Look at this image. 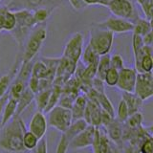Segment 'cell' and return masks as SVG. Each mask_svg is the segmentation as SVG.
<instances>
[{
    "label": "cell",
    "instance_id": "44dd1931",
    "mask_svg": "<svg viewBox=\"0 0 153 153\" xmlns=\"http://www.w3.org/2000/svg\"><path fill=\"white\" fill-rule=\"evenodd\" d=\"M104 128L109 140H112L116 143H119L121 141H123V123L117 121L115 118Z\"/></svg>",
    "mask_w": 153,
    "mask_h": 153
},
{
    "label": "cell",
    "instance_id": "4316f807",
    "mask_svg": "<svg viewBox=\"0 0 153 153\" xmlns=\"http://www.w3.org/2000/svg\"><path fill=\"white\" fill-rule=\"evenodd\" d=\"M53 87V86H52ZM52 87L46 90H42L35 94V99H33V102H36V106L37 108V111L44 113V110L49 102V98L51 95V91Z\"/></svg>",
    "mask_w": 153,
    "mask_h": 153
},
{
    "label": "cell",
    "instance_id": "8d00e7d4",
    "mask_svg": "<svg viewBox=\"0 0 153 153\" xmlns=\"http://www.w3.org/2000/svg\"><path fill=\"white\" fill-rule=\"evenodd\" d=\"M129 117V113H128V109L126 107V103L123 100H121V102L118 104V109H117V118L116 120L119 121L120 123H124L126 122V120Z\"/></svg>",
    "mask_w": 153,
    "mask_h": 153
},
{
    "label": "cell",
    "instance_id": "d6a6232c",
    "mask_svg": "<svg viewBox=\"0 0 153 153\" xmlns=\"http://www.w3.org/2000/svg\"><path fill=\"white\" fill-rule=\"evenodd\" d=\"M126 126L128 129H131V130H137V129L142 127V123H143V115L141 112H138L135 114H132L128 117L126 120Z\"/></svg>",
    "mask_w": 153,
    "mask_h": 153
},
{
    "label": "cell",
    "instance_id": "30bf717a",
    "mask_svg": "<svg viewBox=\"0 0 153 153\" xmlns=\"http://www.w3.org/2000/svg\"><path fill=\"white\" fill-rule=\"evenodd\" d=\"M143 102L150 99L153 95L152 73H137L134 92Z\"/></svg>",
    "mask_w": 153,
    "mask_h": 153
},
{
    "label": "cell",
    "instance_id": "bcb514c9",
    "mask_svg": "<svg viewBox=\"0 0 153 153\" xmlns=\"http://www.w3.org/2000/svg\"><path fill=\"white\" fill-rule=\"evenodd\" d=\"M143 44L146 46H152V41H153V36H152V32L146 33L143 36H142Z\"/></svg>",
    "mask_w": 153,
    "mask_h": 153
},
{
    "label": "cell",
    "instance_id": "836d02e7",
    "mask_svg": "<svg viewBox=\"0 0 153 153\" xmlns=\"http://www.w3.org/2000/svg\"><path fill=\"white\" fill-rule=\"evenodd\" d=\"M38 139L33 135V133H31L29 130L25 131V133L23 134V139H22V143H23V146L25 150H33L35 147L37 146L38 143Z\"/></svg>",
    "mask_w": 153,
    "mask_h": 153
},
{
    "label": "cell",
    "instance_id": "f35d334b",
    "mask_svg": "<svg viewBox=\"0 0 153 153\" xmlns=\"http://www.w3.org/2000/svg\"><path fill=\"white\" fill-rule=\"evenodd\" d=\"M123 59L121 55L114 54L110 56V68H114L118 71L123 68Z\"/></svg>",
    "mask_w": 153,
    "mask_h": 153
},
{
    "label": "cell",
    "instance_id": "7dc6e473",
    "mask_svg": "<svg viewBox=\"0 0 153 153\" xmlns=\"http://www.w3.org/2000/svg\"><path fill=\"white\" fill-rule=\"evenodd\" d=\"M8 99H9V94L5 95L4 97H2L1 99H0V117H1V115H2L3 108H4V106H5V104H6Z\"/></svg>",
    "mask_w": 153,
    "mask_h": 153
},
{
    "label": "cell",
    "instance_id": "ba28073f",
    "mask_svg": "<svg viewBox=\"0 0 153 153\" xmlns=\"http://www.w3.org/2000/svg\"><path fill=\"white\" fill-rule=\"evenodd\" d=\"M107 8L116 17L126 19L132 23L137 18L135 9L130 0H111Z\"/></svg>",
    "mask_w": 153,
    "mask_h": 153
},
{
    "label": "cell",
    "instance_id": "7bdbcfd3",
    "mask_svg": "<svg viewBox=\"0 0 153 153\" xmlns=\"http://www.w3.org/2000/svg\"><path fill=\"white\" fill-rule=\"evenodd\" d=\"M143 46V40H142V36L135 35L133 33L132 35V48H133V53L137 52L138 50H140L141 48Z\"/></svg>",
    "mask_w": 153,
    "mask_h": 153
},
{
    "label": "cell",
    "instance_id": "d4e9b609",
    "mask_svg": "<svg viewBox=\"0 0 153 153\" xmlns=\"http://www.w3.org/2000/svg\"><path fill=\"white\" fill-rule=\"evenodd\" d=\"M152 32L151 21L146 18L137 17L133 22V31L132 33L140 36H143L146 33Z\"/></svg>",
    "mask_w": 153,
    "mask_h": 153
},
{
    "label": "cell",
    "instance_id": "277c9868",
    "mask_svg": "<svg viewBox=\"0 0 153 153\" xmlns=\"http://www.w3.org/2000/svg\"><path fill=\"white\" fill-rule=\"evenodd\" d=\"M114 41V33L107 30L94 27L90 30L89 43L90 47L99 56L109 55Z\"/></svg>",
    "mask_w": 153,
    "mask_h": 153
},
{
    "label": "cell",
    "instance_id": "e575fe53",
    "mask_svg": "<svg viewBox=\"0 0 153 153\" xmlns=\"http://www.w3.org/2000/svg\"><path fill=\"white\" fill-rule=\"evenodd\" d=\"M136 1L140 5L142 11L145 14V18L151 21L153 14V0H136Z\"/></svg>",
    "mask_w": 153,
    "mask_h": 153
},
{
    "label": "cell",
    "instance_id": "d590c367",
    "mask_svg": "<svg viewBox=\"0 0 153 153\" xmlns=\"http://www.w3.org/2000/svg\"><path fill=\"white\" fill-rule=\"evenodd\" d=\"M118 79H119V71L114 68H109L108 71L106 72V74H105L103 82L107 86L114 87V86L117 85Z\"/></svg>",
    "mask_w": 153,
    "mask_h": 153
},
{
    "label": "cell",
    "instance_id": "60d3db41",
    "mask_svg": "<svg viewBox=\"0 0 153 153\" xmlns=\"http://www.w3.org/2000/svg\"><path fill=\"white\" fill-rule=\"evenodd\" d=\"M141 153H153V142L152 138H148L146 140L143 141L141 146L140 149H139Z\"/></svg>",
    "mask_w": 153,
    "mask_h": 153
},
{
    "label": "cell",
    "instance_id": "b9f144b4",
    "mask_svg": "<svg viewBox=\"0 0 153 153\" xmlns=\"http://www.w3.org/2000/svg\"><path fill=\"white\" fill-rule=\"evenodd\" d=\"M33 153H47V141L45 137L38 141L37 146L33 150Z\"/></svg>",
    "mask_w": 153,
    "mask_h": 153
},
{
    "label": "cell",
    "instance_id": "74e56055",
    "mask_svg": "<svg viewBox=\"0 0 153 153\" xmlns=\"http://www.w3.org/2000/svg\"><path fill=\"white\" fill-rule=\"evenodd\" d=\"M76 97H75V96L71 95V94H67V93L62 92V95L59 99V102L57 105H59L61 107L67 108V109H71L72 106H73L74 100H76Z\"/></svg>",
    "mask_w": 153,
    "mask_h": 153
},
{
    "label": "cell",
    "instance_id": "4fadbf2b",
    "mask_svg": "<svg viewBox=\"0 0 153 153\" xmlns=\"http://www.w3.org/2000/svg\"><path fill=\"white\" fill-rule=\"evenodd\" d=\"M96 128L97 127L88 126L84 130L72 139L69 143V147L72 149H81V148L92 146Z\"/></svg>",
    "mask_w": 153,
    "mask_h": 153
},
{
    "label": "cell",
    "instance_id": "c3c4849f",
    "mask_svg": "<svg viewBox=\"0 0 153 153\" xmlns=\"http://www.w3.org/2000/svg\"><path fill=\"white\" fill-rule=\"evenodd\" d=\"M0 1H1V0H0Z\"/></svg>",
    "mask_w": 153,
    "mask_h": 153
},
{
    "label": "cell",
    "instance_id": "3957f363",
    "mask_svg": "<svg viewBox=\"0 0 153 153\" xmlns=\"http://www.w3.org/2000/svg\"><path fill=\"white\" fill-rule=\"evenodd\" d=\"M14 16L16 19V27L11 32L12 36L17 42L19 48H22L24 42L27 39L28 36L33 31V28L37 25L33 19V11L29 10H19V11L13 12Z\"/></svg>",
    "mask_w": 153,
    "mask_h": 153
},
{
    "label": "cell",
    "instance_id": "83f0119b",
    "mask_svg": "<svg viewBox=\"0 0 153 153\" xmlns=\"http://www.w3.org/2000/svg\"><path fill=\"white\" fill-rule=\"evenodd\" d=\"M62 95V87L59 85H53L52 91H51V95L49 98V102H48L47 106L44 110V113H48L51 109L56 107L57 104H59V99Z\"/></svg>",
    "mask_w": 153,
    "mask_h": 153
},
{
    "label": "cell",
    "instance_id": "6da1fadb",
    "mask_svg": "<svg viewBox=\"0 0 153 153\" xmlns=\"http://www.w3.org/2000/svg\"><path fill=\"white\" fill-rule=\"evenodd\" d=\"M25 131L27 129L22 119L20 117L13 118L3 127V133L0 137V146L10 152L24 151L22 139Z\"/></svg>",
    "mask_w": 153,
    "mask_h": 153
},
{
    "label": "cell",
    "instance_id": "2e32d148",
    "mask_svg": "<svg viewBox=\"0 0 153 153\" xmlns=\"http://www.w3.org/2000/svg\"><path fill=\"white\" fill-rule=\"evenodd\" d=\"M92 146L94 153H109L111 149L109 138L107 137L106 133H103L100 130V127L96 128Z\"/></svg>",
    "mask_w": 153,
    "mask_h": 153
},
{
    "label": "cell",
    "instance_id": "9c48e42d",
    "mask_svg": "<svg viewBox=\"0 0 153 153\" xmlns=\"http://www.w3.org/2000/svg\"><path fill=\"white\" fill-rule=\"evenodd\" d=\"M96 27L107 30L112 33H126L133 31V23L116 16H109L103 21L95 23Z\"/></svg>",
    "mask_w": 153,
    "mask_h": 153
},
{
    "label": "cell",
    "instance_id": "e0dca14e",
    "mask_svg": "<svg viewBox=\"0 0 153 153\" xmlns=\"http://www.w3.org/2000/svg\"><path fill=\"white\" fill-rule=\"evenodd\" d=\"M20 65H21V59H19V60L17 59L16 61V63H14V66L12 68V70L10 71L9 73L3 75L1 78H0V99L8 94L10 87H11L14 78H16Z\"/></svg>",
    "mask_w": 153,
    "mask_h": 153
},
{
    "label": "cell",
    "instance_id": "f546056e",
    "mask_svg": "<svg viewBox=\"0 0 153 153\" xmlns=\"http://www.w3.org/2000/svg\"><path fill=\"white\" fill-rule=\"evenodd\" d=\"M152 69H153L152 55H146L141 59L140 62H139V65L136 68V71L137 73H152Z\"/></svg>",
    "mask_w": 153,
    "mask_h": 153
},
{
    "label": "cell",
    "instance_id": "4dcf8cb0",
    "mask_svg": "<svg viewBox=\"0 0 153 153\" xmlns=\"http://www.w3.org/2000/svg\"><path fill=\"white\" fill-rule=\"evenodd\" d=\"M53 12H54V10L47 9V8H41L33 11V19H35L36 25H42L43 23L46 22Z\"/></svg>",
    "mask_w": 153,
    "mask_h": 153
},
{
    "label": "cell",
    "instance_id": "484cf974",
    "mask_svg": "<svg viewBox=\"0 0 153 153\" xmlns=\"http://www.w3.org/2000/svg\"><path fill=\"white\" fill-rule=\"evenodd\" d=\"M87 126H88V124L83 119L76 120V121L72 122L70 126L67 128V130L62 134H64V135L66 136V138L71 142L72 139H73L74 137H76L78 134H79L82 130H84Z\"/></svg>",
    "mask_w": 153,
    "mask_h": 153
},
{
    "label": "cell",
    "instance_id": "8992f818",
    "mask_svg": "<svg viewBox=\"0 0 153 153\" xmlns=\"http://www.w3.org/2000/svg\"><path fill=\"white\" fill-rule=\"evenodd\" d=\"M62 3L63 0H11L7 7L12 12L19 11V10L35 11L41 8L55 10Z\"/></svg>",
    "mask_w": 153,
    "mask_h": 153
},
{
    "label": "cell",
    "instance_id": "cb8c5ba5",
    "mask_svg": "<svg viewBox=\"0 0 153 153\" xmlns=\"http://www.w3.org/2000/svg\"><path fill=\"white\" fill-rule=\"evenodd\" d=\"M33 99H35V94L27 87L25 90H24L22 95L19 97V99L17 100L16 111V115H14L13 118L20 117V114L33 102Z\"/></svg>",
    "mask_w": 153,
    "mask_h": 153
},
{
    "label": "cell",
    "instance_id": "ab89813d",
    "mask_svg": "<svg viewBox=\"0 0 153 153\" xmlns=\"http://www.w3.org/2000/svg\"><path fill=\"white\" fill-rule=\"evenodd\" d=\"M69 143L70 141L66 138L64 134H62L59 143L56 145V153H67V151L69 149Z\"/></svg>",
    "mask_w": 153,
    "mask_h": 153
},
{
    "label": "cell",
    "instance_id": "1f68e13d",
    "mask_svg": "<svg viewBox=\"0 0 153 153\" xmlns=\"http://www.w3.org/2000/svg\"><path fill=\"white\" fill-rule=\"evenodd\" d=\"M99 57L100 56L96 54V52L90 47L89 44H87V46L85 47V49L82 51L80 59H81V62H82V65L86 66L99 60Z\"/></svg>",
    "mask_w": 153,
    "mask_h": 153
},
{
    "label": "cell",
    "instance_id": "f1b7e54d",
    "mask_svg": "<svg viewBox=\"0 0 153 153\" xmlns=\"http://www.w3.org/2000/svg\"><path fill=\"white\" fill-rule=\"evenodd\" d=\"M110 68V56L105 55L99 57L98 67H97V73H96V79H99L100 80L104 79V76L108 69Z\"/></svg>",
    "mask_w": 153,
    "mask_h": 153
},
{
    "label": "cell",
    "instance_id": "ee69618b",
    "mask_svg": "<svg viewBox=\"0 0 153 153\" xmlns=\"http://www.w3.org/2000/svg\"><path fill=\"white\" fill-rule=\"evenodd\" d=\"M68 1L75 11H80V10L87 7V5L83 2V0H68Z\"/></svg>",
    "mask_w": 153,
    "mask_h": 153
},
{
    "label": "cell",
    "instance_id": "7c38bea8",
    "mask_svg": "<svg viewBox=\"0 0 153 153\" xmlns=\"http://www.w3.org/2000/svg\"><path fill=\"white\" fill-rule=\"evenodd\" d=\"M137 78V71L134 68H126L123 67L119 71V79L117 87L126 93H133L135 88Z\"/></svg>",
    "mask_w": 153,
    "mask_h": 153
},
{
    "label": "cell",
    "instance_id": "7402d4cb",
    "mask_svg": "<svg viewBox=\"0 0 153 153\" xmlns=\"http://www.w3.org/2000/svg\"><path fill=\"white\" fill-rule=\"evenodd\" d=\"M16 106H17V100L9 97L2 111L1 121H0V127L1 128H3L11 120L13 119L16 111Z\"/></svg>",
    "mask_w": 153,
    "mask_h": 153
},
{
    "label": "cell",
    "instance_id": "8fae6325",
    "mask_svg": "<svg viewBox=\"0 0 153 153\" xmlns=\"http://www.w3.org/2000/svg\"><path fill=\"white\" fill-rule=\"evenodd\" d=\"M76 65L78 64H76L74 62L65 59V57L61 56L59 62V65H57L53 85H59L63 87V85L75 75Z\"/></svg>",
    "mask_w": 153,
    "mask_h": 153
},
{
    "label": "cell",
    "instance_id": "5bb4252c",
    "mask_svg": "<svg viewBox=\"0 0 153 153\" xmlns=\"http://www.w3.org/2000/svg\"><path fill=\"white\" fill-rule=\"evenodd\" d=\"M48 128L47 119L44 113L36 111L33 115L30 123H29V131L33 133L38 140L44 138Z\"/></svg>",
    "mask_w": 153,
    "mask_h": 153
},
{
    "label": "cell",
    "instance_id": "9a60e30c",
    "mask_svg": "<svg viewBox=\"0 0 153 153\" xmlns=\"http://www.w3.org/2000/svg\"><path fill=\"white\" fill-rule=\"evenodd\" d=\"M100 119H102V108L94 100H88L83 115V120L87 123L88 126L100 127Z\"/></svg>",
    "mask_w": 153,
    "mask_h": 153
},
{
    "label": "cell",
    "instance_id": "603a6c76",
    "mask_svg": "<svg viewBox=\"0 0 153 153\" xmlns=\"http://www.w3.org/2000/svg\"><path fill=\"white\" fill-rule=\"evenodd\" d=\"M88 99L86 98L84 94H79L78 97L74 100L73 106L71 108V113H72V118L73 121H76V120L83 119V115L85 111L86 104H87Z\"/></svg>",
    "mask_w": 153,
    "mask_h": 153
},
{
    "label": "cell",
    "instance_id": "7a4b0ae2",
    "mask_svg": "<svg viewBox=\"0 0 153 153\" xmlns=\"http://www.w3.org/2000/svg\"><path fill=\"white\" fill-rule=\"evenodd\" d=\"M47 37V29L44 25H37L28 36L23 44V52L20 56L21 63H29L41 50Z\"/></svg>",
    "mask_w": 153,
    "mask_h": 153
},
{
    "label": "cell",
    "instance_id": "5b68a950",
    "mask_svg": "<svg viewBox=\"0 0 153 153\" xmlns=\"http://www.w3.org/2000/svg\"><path fill=\"white\" fill-rule=\"evenodd\" d=\"M47 114L48 126L56 129L57 131L61 133H64L73 122L71 109L61 107L59 105H56V107L51 109Z\"/></svg>",
    "mask_w": 153,
    "mask_h": 153
},
{
    "label": "cell",
    "instance_id": "f6af8a7d",
    "mask_svg": "<svg viewBox=\"0 0 153 153\" xmlns=\"http://www.w3.org/2000/svg\"><path fill=\"white\" fill-rule=\"evenodd\" d=\"M83 2L89 6V5H100V6L107 7L111 0H83Z\"/></svg>",
    "mask_w": 153,
    "mask_h": 153
},
{
    "label": "cell",
    "instance_id": "d6986e66",
    "mask_svg": "<svg viewBox=\"0 0 153 153\" xmlns=\"http://www.w3.org/2000/svg\"><path fill=\"white\" fill-rule=\"evenodd\" d=\"M31 76L36 78L37 79H52L54 81L55 74L49 69V67L46 65V63L43 61V59H40L36 60L35 63H33Z\"/></svg>",
    "mask_w": 153,
    "mask_h": 153
},
{
    "label": "cell",
    "instance_id": "52a82bcc",
    "mask_svg": "<svg viewBox=\"0 0 153 153\" xmlns=\"http://www.w3.org/2000/svg\"><path fill=\"white\" fill-rule=\"evenodd\" d=\"M83 35L79 32L73 33L66 42L62 56L78 64L83 51Z\"/></svg>",
    "mask_w": 153,
    "mask_h": 153
},
{
    "label": "cell",
    "instance_id": "ffe728a7",
    "mask_svg": "<svg viewBox=\"0 0 153 153\" xmlns=\"http://www.w3.org/2000/svg\"><path fill=\"white\" fill-rule=\"evenodd\" d=\"M122 100L124 102V103H126V107L128 109L129 116L132 114L140 112V110L143 107V102L134 93L123 92L122 95Z\"/></svg>",
    "mask_w": 153,
    "mask_h": 153
},
{
    "label": "cell",
    "instance_id": "ac0fdd59",
    "mask_svg": "<svg viewBox=\"0 0 153 153\" xmlns=\"http://www.w3.org/2000/svg\"><path fill=\"white\" fill-rule=\"evenodd\" d=\"M16 19L13 12L7 6L0 7V32L7 31L11 33L16 27Z\"/></svg>",
    "mask_w": 153,
    "mask_h": 153
}]
</instances>
